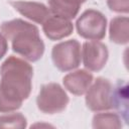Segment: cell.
Instances as JSON below:
<instances>
[{"label":"cell","mask_w":129,"mask_h":129,"mask_svg":"<svg viewBox=\"0 0 129 129\" xmlns=\"http://www.w3.org/2000/svg\"><path fill=\"white\" fill-rule=\"evenodd\" d=\"M33 68L26 60L10 55L0 67V112L18 110L32 89Z\"/></svg>","instance_id":"1"},{"label":"cell","mask_w":129,"mask_h":129,"mask_svg":"<svg viewBox=\"0 0 129 129\" xmlns=\"http://www.w3.org/2000/svg\"><path fill=\"white\" fill-rule=\"evenodd\" d=\"M1 33L11 40L12 49L28 61H37L44 53V42L38 28L22 19L4 21L0 25Z\"/></svg>","instance_id":"2"},{"label":"cell","mask_w":129,"mask_h":129,"mask_svg":"<svg viewBox=\"0 0 129 129\" xmlns=\"http://www.w3.org/2000/svg\"><path fill=\"white\" fill-rule=\"evenodd\" d=\"M69 101V96L60 85L48 83L40 88L36 98V105L39 111L51 115L62 112L67 108Z\"/></svg>","instance_id":"3"},{"label":"cell","mask_w":129,"mask_h":129,"mask_svg":"<svg viewBox=\"0 0 129 129\" xmlns=\"http://www.w3.org/2000/svg\"><path fill=\"white\" fill-rule=\"evenodd\" d=\"M77 31L80 36L89 40H101L105 37L107 29V18L95 9L84 11L76 22Z\"/></svg>","instance_id":"4"},{"label":"cell","mask_w":129,"mask_h":129,"mask_svg":"<svg viewBox=\"0 0 129 129\" xmlns=\"http://www.w3.org/2000/svg\"><path fill=\"white\" fill-rule=\"evenodd\" d=\"M51 58L56 69L69 72L77 69L82 60L81 44L77 39L61 41L53 45Z\"/></svg>","instance_id":"5"},{"label":"cell","mask_w":129,"mask_h":129,"mask_svg":"<svg viewBox=\"0 0 129 129\" xmlns=\"http://www.w3.org/2000/svg\"><path fill=\"white\" fill-rule=\"evenodd\" d=\"M85 94L86 105L91 111L100 112L113 108V86L109 80L97 78V80L89 87Z\"/></svg>","instance_id":"6"},{"label":"cell","mask_w":129,"mask_h":129,"mask_svg":"<svg viewBox=\"0 0 129 129\" xmlns=\"http://www.w3.org/2000/svg\"><path fill=\"white\" fill-rule=\"evenodd\" d=\"M109 52L106 44L99 40L86 41L82 47V58L85 68L91 72L101 71L108 60Z\"/></svg>","instance_id":"7"},{"label":"cell","mask_w":129,"mask_h":129,"mask_svg":"<svg viewBox=\"0 0 129 129\" xmlns=\"http://www.w3.org/2000/svg\"><path fill=\"white\" fill-rule=\"evenodd\" d=\"M10 5L21 15L38 24H42L51 15L49 8L39 2L12 1Z\"/></svg>","instance_id":"8"},{"label":"cell","mask_w":129,"mask_h":129,"mask_svg":"<svg viewBox=\"0 0 129 129\" xmlns=\"http://www.w3.org/2000/svg\"><path fill=\"white\" fill-rule=\"evenodd\" d=\"M42 30L48 39L59 40L72 34L74 25L70 19L52 14L42 23Z\"/></svg>","instance_id":"9"},{"label":"cell","mask_w":129,"mask_h":129,"mask_svg":"<svg viewBox=\"0 0 129 129\" xmlns=\"http://www.w3.org/2000/svg\"><path fill=\"white\" fill-rule=\"evenodd\" d=\"M64 88L72 94L84 95L93 83V75L86 70H77L66 75L62 79Z\"/></svg>","instance_id":"10"},{"label":"cell","mask_w":129,"mask_h":129,"mask_svg":"<svg viewBox=\"0 0 129 129\" xmlns=\"http://www.w3.org/2000/svg\"><path fill=\"white\" fill-rule=\"evenodd\" d=\"M50 13L67 19H74L87 0H47Z\"/></svg>","instance_id":"11"},{"label":"cell","mask_w":129,"mask_h":129,"mask_svg":"<svg viewBox=\"0 0 129 129\" xmlns=\"http://www.w3.org/2000/svg\"><path fill=\"white\" fill-rule=\"evenodd\" d=\"M111 41L117 44H127L129 41V19L127 16L114 17L109 25Z\"/></svg>","instance_id":"12"},{"label":"cell","mask_w":129,"mask_h":129,"mask_svg":"<svg viewBox=\"0 0 129 129\" xmlns=\"http://www.w3.org/2000/svg\"><path fill=\"white\" fill-rule=\"evenodd\" d=\"M93 128L100 129H120L122 128V119L116 113L104 112L98 113L93 117Z\"/></svg>","instance_id":"13"},{"label":"cell","mask_w":129,"mask_h":129,"mask_svg":"<svg viewBox=\"0 0 129 129\" xmlns=\"http://www.w3.org/2000/svg\"><path fill=\"white\" fill-rule=\"evenodd\" d=\"M127 84L126 82H120L117 87L113 88V96L112 103L113 107L116 108L119 112L124 115V119L127 122V114H128V92H127Z\"/></svg>","instance_id":"14"},{"label":"cell","mask_w":129,"mask_h":129,"mask_svg":"<svg viewBox=\"0 0 129 129\" xmlns=\"http://www.w3.org/2000/svg\"><path fill=\"white\" fill-rule=\"evenodd\" d=\"M27 126V120L23 114L17 112H8V114L0 115V128L24 129Z\"/></svg>","instance_id":"15"},{"label":"cell","mask_w":129,"mask_h":129,"mask_svg":"<svg viewBox=\"0 0 129 129\" xmlns=\"http://www.w3.org/2000/svg\"><path fill=\"white\" fill-rule=\"evenodd\" d=\"M107 5L110 10L117 13L129 12V0H107Z\"/></svg>","instance_id":"16"},{"label":"cell","mask_w":129,"mask_h":129,"mask_svg":"<svg viewBox=\"0 0 129 129\" xmlns=\"http://www.w3.org/2000/svg\"><path fill=\"white\" fill-rule=\"evenodd\" d=\"M8 50V42L6 37L0 32V59L6 54Z\"/></svg>","instance_id":"17"}]
</instances>
